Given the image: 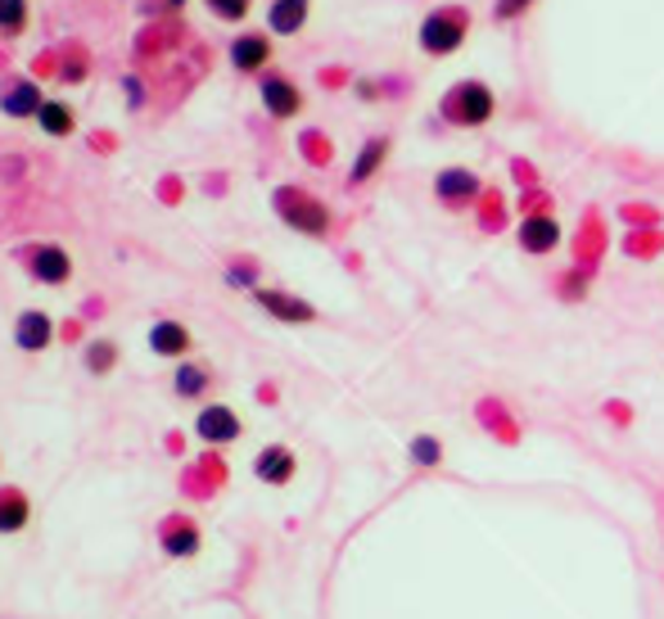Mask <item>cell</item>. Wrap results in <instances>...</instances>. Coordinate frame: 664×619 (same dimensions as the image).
<instances>
[{"label":"cell","mask_w":664,"mask_h":619,"mask_svg":"<svg viewBox=\"0 0 664 619\" xmlns=\"http://www.w3.org/2000/svg\"><path fill=\"white\" fill-rule=\"evenodd\" d=\"M262 105L271 118H294L304 109V96H298V86L285 77H262Z\"/></svg>","instance_id":"6"},{"label":"cell","mask_w":664,"mask_h":619,"mask_svg":"<svg viewBox=\"0 0 664 619\" xmlns=\"http://www.w3.org/2000/svg\"><path fill=\"white\" fill-rule=\"evenodd\" d=\"M149 349H155L159 357H176L190 349V330L181 321H159L155 330H149Z\"/></svg>","instance_id":"11"},{"label":"cell","mask_w":664,"mask_h":619,"mask_svg":"<svg viewBox=\"0 0 664 619\" xmlns=\"http://www.w3.org/2000/svg\"><path fill=\"white\" fill-rule=\"evenodd\" d=\"M27 23V5L23 0H0V33H19Z\"/></svg>","instance_id":"21"},{"label":"cell","mask_w":664,"mask_h":619,"mask_svg":"<svg viewBox=\"0 0 664 619\" xmlns=\"http://www.w3.org/2000/svg\"><path fill=\"white\" fill-rule=\"evenodd\" d=\"M204 385H208V371H204V366H181V371H176V393H181V398H195Z\"/></svg>","instance_id":"20"},{"label":"cell","mask_w":664,"mask_h":619,"mask_svg":"<svg viewBox=\"0 0 664 619\" xmlns=\"http://www.w3.org/2000/svg\"><path fill=\"white\" fill-rule=\"evenodd\" d=\"M416 457L420 461H434V439H416Z\"/></svg>","instance_id":"25"},{"label":"cell","mask_w":664,"mask_h":619,"mask_svg":"<svg viewBox=\"0 0 664 619\" xmlns=\"http://www.w3.org/2000/svg\"><path fill=\"white\" fill-rule=\"evenodd\" d=\"M466 41V10H434L420 23V46L430 54H452Z\"/></svg>","instance_id":"3"},{"label":"cell","mask_w":664,"mask_h":619,"mask_svg":"<svg viewBox=\"0 0 664 619\" xmlns=\"http://www.w3.org/2000/svg\"><path fill=\"white\" fill-rule=\"evenodd\" d=\"M14 339H19V349L41 353L50 344V317L46 313H23L19 326H14Z\"/></svg>","instance_id":"14"},{"label":"cell","mask_w":664,"mask_h":619,"mask_svg":"<svg viewBox=\"0 0 664 619\" xmlns=\"http://www.w3.org/2000/svg\"><path fill=\"white\" fill-rule=\"evenodd\" d=\"M258 303L281 321H312L317 317L304 299H290V294H276V290H258Z\"/></svg>","instance_id":"12"},{"label":"cell","mask_w":664,"mask_h":619,"mask_svg":"<svg viewBox=\"0 0 664 619\" xmlns=\"http://www.w3.org/2000/svg\"><path fill=\"white\" fill-rule=\"evenodd\" d=\"M525 5H529V0H497V19H511V14L525 10Z\"/></svg>","instance_id":"24"},{"label":"cell","mask_w":664,"mask_h":619,"mask_svg":"<svg viewBox=\"0 0 664 619\" xmlns=\"http://www.w3.org/2000/svg\"><path fill=\"white\" fill-rule=\"evenodd\" d=\"M23 520H27V498H19V493H0V530H19Z\"/></svg>","instance_id":"19"},{"label":"cell","mask_w":664,"mask_h":619,"mask_svg":"<svg viewBox=\"0 0 664 619\" xmlns=\"http://www.w3.org/2000/svg\"><path fill=\"white\" fill-rule=\"evenodd\" d=\"M434 191H439V199H443V204H452V208H466V204L479 195V177H475V172H466V168H443V172L434 177Z\"/></svg>","instance_id":"4"},{"label":"cell","mask_w":664,"mask_h":619,"mask_svg":"<svg viewBox=\"0 0 664 619\" xmlns=\"http://www.w3.org/2000/svg\"><path fill=\"white\" fill-rule=\"evenodd\" d=\"M294 452L290 448H281V444H271V448H262L258 452V461H254V475L262 480V484H290L294 480Z\"/></svg>","instance_id":"8"},{"label":"cell","mask_w":664,"mask_h":619,"mask_svg":"<svg viewBox=\"0 0 664 619\" xmlns=\"http://www.w3.org/2000/svg\"><path fill=\"white\" fill-rule=\"evenodd\" d=\"M113 362V344H96L90 349V366H109Z\"/></svg>","instance_id":"23"},{"label":"cell","mask_w":664,"mask_h":619,"mask_svg":"<svg viewBox=\"0 0 664 619\" xmlns=\"http://www.w3.org/2000/svg\"><path fill=\"white\" fill-rule=\"evenodd\" d=\"M443 113L452 122H462V128H479V122L493 118V90L484 82H457V86L447 90Z\"/></svg>","instance_id":"1"},{"label":"cell","mask_w":664,"mask_h":619,"mask_svg":"<svg viewBox=\"0 0 664 619\" xmlns=\"http://www.w3.org/2000/svg\"><path fill=\"white\" fill-rule=\"evenodd\" d=\"M516 240H520L525 254H552L561 244V227H556V218H525Z\"/></svg>","instance_id":"7"},{"label":"cell","mask_w":664,"mask_h":619,"mask_svg":"<svg viewBox=\"0 0 664 619\" xmlns=\"http://www.w3.org/2000/svg\"><path fill=\"white\" fill-rule=\"evenodd\" d=\"M267 59H271V41L258 37V33L235 37V41H231V64H235L239 73H258V69L267 64Z\"/></svg>","instance_id":"10"},{"label":"cell","mask_w":664,"mask_h":619,"mask_svg":"<svg viewBox=\"0 0 664 619\" xmlns=\"http://www.w3.org/2000/svg\"><path fill=\"white\" fill-rule=\"evenodd\" d=\"M249 5H254V0H208V10H213L218 19H226V23H239V19L249 14Z\"/></svg>","instance_id":"22"},{"label":"cell","mask_w":664,"mask_h":619,"mask_svg":"<svg viewBox=\"0 0 664 619\" xmlns=\"http://www.w3.org/2000/svg\"><path fill=\"white\" fill-rule=\"evenodd\" d=\"M33 276L41 286H64L73 276V258L64 250H54V244H41V250H33Z\"/></svg>","instance_id":"9"},{"label":"cell","mask_w":664,"mask_h":619,"mask_svg":"<svg viewBox=\"0 0 664 619\" xmlns=\"http://www.w3.org/2000/svg\"><path fill=\"white\" fill-rule=\"evenodd\" d=\"M384 154H389V141H384V136H380V141H371L367 149L357 154V163H353L348 181H353V185H357V181H367V177H371V172H376V168L384 163Z\"/></svg>","instance_id":"18"},{"label":"cell","mask_w":664,"mask_h":619,"mask_svg":"<svg viewBox=\"0 0 664 619\" xmlns=\"http://www.w3.org/2000/svg\"><path fill=\"white\" fill-rule=\"evenodd\" d=\"M41 90L33 86V82H14L5 96H0V109H5L10 118H27V113H41Z\"/></svg>","instance_id":"15"},{"label":"cell","mask_w":664,"mask_h":619,"mask_svg":"<svg viewBox=\"0 0 664 619\" xmlns=\"http://www.w3.org/2000/svg\"><path fill=\"white\" fill-rule=\"evenodd\" d=\"M37 122H41L46 136H69L73 132V109L64 100H46L41 113H37Z\"/></svg>","instance_id":"17"},{"label":"cell","mask_w":664,"mask_h":619,"mask_svg":"<svg viewBox=\"0 0 664 619\" xmlns=\"http://www.w3.org/2000/svg\"><path fill=\"white\" fill-rule=\"evenodd\" d=\"M195 429H199V439H208V444H231V439H239V416L218 402V408H204L199 412Z\"/></svg>","instance_id":"5"},{"label":"cell","mask_w":664,"mask_h":619,"mask_svg":"<svg viewBox=\"0 0 664 619\" xmlns=\"http://www.w3.org/2000/svg\"><path fill=\"white\" fill-rule=\"evenodd\" d=\"M276 213L290 222V227H298V231H308V235H325V227H330V213H325V204H317L312 195H304V191H294V185H285V191H276Z\"/></svg>","instance_id":"2"},{"label":"cell","mask_w":664,"mask_h":619,"mask_svg":"<svg viewBox=\"0 0 664 619\" xmlns=\"http://www.w3.org/2000/svg\"><path fill=\"white\" fill-rule=\"evenodd\" d=\"M267 23H271V33L294 37L298 27L308 23V0H276V5H271V14H267Z\"/></svg>","instance_id":"13"},{"label":"cell","mask_w":664,"mask_h":619,"mask_svg":"<svg viewBox=\"0 0 664 619\" xmlns=\"http://www.w3.org/2000/svg\"><path fill=\"white\" fill-rule=\"evenodd\" d=\"M163 547H168V556H195V551H199V530L172 515V520L163 524Z\"/></svg>","instance_id":"16"},{"label":"cell","mask_w":664,"mask_h":619,"mask_svg":"<svg viewBox=\"0 0 664 619\" xmlns=\"http://www.w3.org/2000/svg\"><path fill=\"white\" fill-rule=\"evenodd\" d=\"M172 5H181V0H172Z\"/></svg>","instance_id":"26"}]
</instances>
